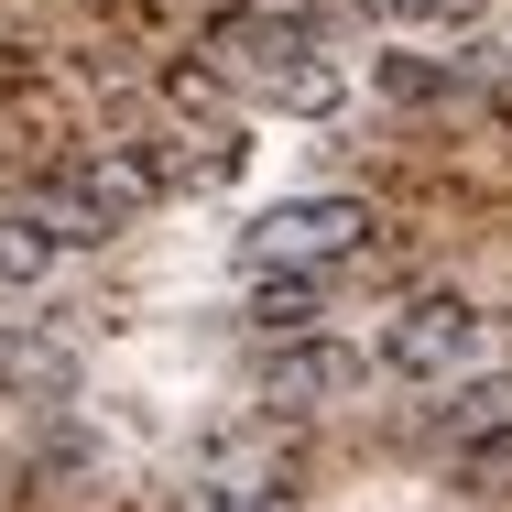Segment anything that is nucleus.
<instances>
[{
  "label": "nucleus",
  "instance_id": "7",
  "mask_svg": "<svg viewBox=\"0 0 512 512\" xmlns=\"http://www.w3.org/2000/svg\"><path fill=\"white\" fill-rule=\"evenodd\" d=\"M33 371H55V349H44V338L22 327V306L0 295V382H33Z\"/></svg>",
  "mask_w": 512,
  "mask_h": 512
},
{
  "label": "nucleus",
  "instance_id": "4",
  "mask_svg": "<svg viewBox=\"0 0 512 512\" xmlns=\"http://www.w3.org/2000/svg\"><path fill=\"white\" fill-rule=\"evenodd\" d=\"M360 382V349H284L262 360V404H316V393H349Z\"/></svg>",
  "mask_w": 512,
  "mask_h": 512
},
{
  "label": "nucleus",
  "instance_id": "9",
  "mask_svg": "<svg viewBox=\"0 0 512 512\" xmlns=\"http://www.w3.org/2000/svg\"><path fill=\"white\" fill-rule=\"evenodd\" d=\"M197 512H284V491H273V480H251V491H240V480H218Z\"/></svg>",
  "mask_w": 512,
  "mask_h": 512
},
{
  "label": "nucleus",
  "instance_id": "8",
  "mask_svg": "<svg viewBox=\"0 0 512 512\" xmlns=\"http://www.w3.org/2000/svg\"><path fill=\"white\" fill-rule=\"evenodd\" d=\"M251 316H262V327L284 338V327H306V316H316V284H273V295H262Z\"/></svg>",
  "mask_w": 512,
  "mask_h": 512
},
{
  "label": "nucleus",
  "instance_id": "3",
  "mask_svg": "<svg viewBox=\"0 0 512 512\" xmlns=\"http://www.w3.org/2000/svg\"><path fill=\"white\" fill-rule=\"evenodd\" d=\"M469 349H480V306L469 295H404L382 316V371H404V382H447Z\"/></svg>",
  "mask_w": 512,
  "mask_h": 512
},
{
  "label": "nucleus",
  "instance_id": "2",
  "mask_svg": "<svg viewBox=\"0 0 512 512\" xmlns=\"http://www.w3.org/2000/svg\"><path fill=\"white\" fill-rule=\"evenodd\" d=\"M360 251H371V207L360 197H284L240 229V262L262 284H316V273H338Z\"/></svg>",
  "mask_w": 512,
  "mask_h": 512
},
{
  "label": "nucleus",
  "instance_id": "10",
  "mask_svg": "<svg viewBox=\"0 0 512 512\" xmlns=\"http://www.w3.org/2000/svg\"><path fill=\"white\" fill-rule=\"evenodd\" d=\"M393 11H414V22H480L491 0H393Z\"/></svg>",
  "mask_w": 512,
  "mask_h": 512
},
{
  "label": "nucleus",
  "instance_id": "6",
  "mask_svg": "<svg viewBox=\"0 0 512 512\" xmlns=\"http://www.w3.org/2000/svg\"><path fill=\"white\" fill-rule=\"evenodd\" d=\"M502 425H512V382H469L458 404L436 414V436H458V447H469V436H502Z\"/></svg>",
  "mask_w": 512,
  "mask_h": 512
},
{
  "label": "nucleus",
  "instance_id": "5",
  "mask_svg": "<svg viewBox=\"0 0 512 512\" xmlns=\"http://www.w3.org/2000/svg\"><path fill=\"white\" fill-rule=\"evenodd\" d=\"M66 262V240L33 218V207H0V295H22V284H44Z\"/></svg>",
  "mask_w": 512,
  "mask_h": 512
},
{
  "label": "nucleus",
  "instance_id": "1",
  "mask_svg": "<svg viewBox=\"0 0 512 512\" xmlns=\"http://www.w3.org/2000/svg\"><path fill=\"white\" fill-rule=\"evenodd\" d=\"M197 77L240 88L251 109H295V120H338V99H349V66L295 11H218L197 44Z\"/></svg>",
  "mask_w": 512,
  "mask_h": 512
}]
</instances>
